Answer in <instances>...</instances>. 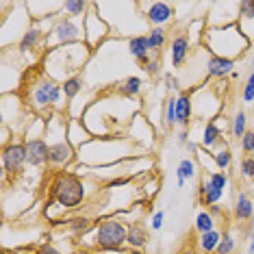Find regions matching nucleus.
I'll return each mask as SVG.
<instances>
[{
  "label": "nucleus",
  "mask_w": 254,
  "mask_h": 254,
  "mask_svg": "<svg viewBox=\"0 0 254 254\" xmlns=\"http://www.w3.org/2000/svg\"><path fill=\"white\" fill-rule=\"evenodd\" d=\"M128 55L143 67L150 61V46H148V35H137L128 39Z\"/></svg>",
  "instance_id": "nucleus-17"
},
{
  "label": "nucleus",
  "mask_w": 254,
  "mask_h": 254,
  "mask_svg": "<svg viewBox=\"0 0 254 254\" xmlns=\"http://www.w3.org/2000/svg\"><path fill=\"white\" fill-rule=\"evenodd\" d=\"M115 100H118V94L111 89L105 96L96 98L83 113L80 122L91 132V137H126L132 118L139 113V105L132 98H124L122 105L111 111Z\"/></svg>",
  "instance_id": "nucleus-1"
},
{
  "label": "nucleus",
  "mask_w": 254,
  "mask_h": 254,
  "mask_svg": "<svg viewBox=\"0 0 254 254\" xmlns=\"http://www.w3.org/2000/svg\"><path fill=\"white\" fill-rule=\"evenodd\" d=\"M189 53H191V42H189V37L181 33V35H176L172 39L170 44V61H172V67H183L185 61L189 59Z\"/></svg>",
  "instance_id": "nucleus-12"
},
{
  "label": "nucleus",
  "mask_w": 254,
  "mask_h": 254,
  "mask_svg": "<svg viewBox=\"0 0 254 254\" xmlns=\"http://www.w3.org/2000/svg\"><path fill=\"white\" fill-rule=\"evenodd\" d=\"M165 87H167V91L181 89V80H178V76H174V74H165Z\"/></svg>",
  "instance_id": "nucleus-39"
},
{
  "label": "nucleus",
  "mask_w": 254,
  "mask_h": 254,
  "mask_svg": "<svg viewBox=\"0 0 254 254\" xmlns=\"http://www.w3.org/2000/svg\"><path fill=\"white\" fill-rule=\"evenodd\" d=\"M139 9L143 13V18L150 24V28L154 26H165L174 20L176 11H174V4L170 2H161V0H150V2H139Z\"/></svg>",
  "instance_id": "nucleus-9"
},
{
  "label": "nucleus",
  "mask_w": 254,
  "mask_h": 254,
  "mask_svg": "<svg viewBox=\"0 0 254 254\" xmlns=\"http://www.w3.org/2000/svg\"><path fill=\"white\" fill-rule=\"evenodd\" d=\"M91 2H85V0H63V11L61 15H67V18L74 20H83L85 13L89 11Z\"/></svg>",
  "instance_id": "nucleus-22"
},
{
  "label": "nucleus",
  "mask_w": 254,
  "mask_h": 254,
  "mask_svg": "<svg viewBox=\"0 0 254 254\" xmlns=\"http://www.w3.org/2000/svg\"><path fill=\"white\" fill-rule=\"evenodd\" d=\"M248 254H254V233L250 237V246H248Z\"/></svg>",
  "instance_id": "nucleus-43"
},
{
  "label": "nucleus",
  "mask_w": 254,
  "mask_h": 254,
  "mask_svg": "<svg viewBox=\"0 0 254 254\" xmlns=\"http://www.w3.org/2000/svg\"><path fill=\"white\" fill-rule=\"evenodd\" d=\"M206 178H209L211 185L215 189H219V191H226V187H228V174H226V172H211Z\"/></svg>",
  "instance_id": "nucleus-33"
},
{
  "label": "nucleus",
  "mask_w": 254,
  "mask_h": 254,
  "mask_svg": "<svg viewBox=\"0 0 254 254\" xmlns=\"http://www.w3.org/2000/svg\"><path fill=\"white\" fill-rule=\"evenodd\" d=\"M189 141H191V139H189V132H187V130H181V132H178V143H181V146H187Z\"/></svg>",
  "instance_id": "nucleus-42"
},
{
  "label": "nucleus",
  "mask_w": 254,
  "mask_h": 254,
  "mask_svg": "<svg viewBox=\"0 0 254 254\" xmlns=\"http://www.w3.org/2000/svg\"><path fill=\"white\" fill-rule=\"evenodd\" d=\"M167 44V31L163 26H154L150 28L148 33V46H150V53H161V48Z\"/></svg>",
  "instance_id": "nucleus-25"
},
{
  "label": "nucleus",
  "mask_w": 254,
  "mask_h": 254,
  "mask_svg": "<svg viewBox=\"0 0 254 254\" xmlns=\"http://www.w3.org/2000/svg\"><path fill=\"white\" fill-rule=\"evenodd\" d=\"M89 55H91V48L85 42L61 46V48L44 53L42 70L53 80H57V83H65L67 78L78 76L80 70H85Z\"/></svg>",
  "instance_id": "nucleus-2"
},
{
  "label": "nucleus",
  "mask_w": 254,
  "mask_h": 254,
  "mask_svg": "<svg viewBox=\"0 0 254 254\" xmlns=\"http://www.w3.org/2000/svg\"><path fill=\"white\" fill-rule=\"evenodd\" d=\"M176 126V96L170 94L165 100V111H163V128L172 130Z\"/></svg>",
  "instance_id": "nucleus-27"
},
{
  "label": "nucleus",
  "mask_w": 254,
  "mask_h": 254,
  "mask_svg": "<svg viewBox=\"0 0 254 254\" xmlns=\"http://www.w3.org/2000/svg\"><path fill=\"white\" fill-rule=\"evenodd\" d=\"M235 248H237L235 235L230 233V230H226V233L222 235V241H219V246H217V252H215V254H233V252H235Z\"/></svg>",
  "instance_id": "nucleus-32"
},
{
  "label": "nucleus",
  "mask_w": 254,
  "mask_h": 254,
  "mask_svg": "<svg viewBox=\"0 0 254 254\" xmlns=\"http://www.w3.org/2000/svg\"><path fill=\"white\" fill-rule=\"evenodd\" d=\"M233 135L237 137V139L241 141V137L248 132V115H246V111H237L235 113V118H233Z\"/></svg>",
  "instance_id": "nucleus-31"
},
{
  "label": "nucleus",
  "mask_w": 254,
  "mask_h": 254,
  "mask_svg": "<svg viewBox=\"0 0 254 254\" xmlns=\"http://www.w3.org/2000/svg\"><path fill=\"white\" fill-rule=\"evenodd\" d=\"M35 254H63V252H59V248H55L53 244H42L37 246Z\"/></svg>",
  "instance_id": "nucleus-40"
},
{
  "label": "nucleus",
  "mask_w": 254,
  "mask_h": 254,
  "mask_svg": "<svg viewBox=\"0 0 254 254\" xmlns=\"http://www.w3.org/2000/svg\"><path fill=\"white\" fill-rule=\"evenodd\" d=\"M241 150L248 154V157H252V152H254V130H248L244 137H241Z\"/></svg>",
  "instance_id": "nucleus-35"
},
{
  "label": "nucleus",
  "mask_w": 254,
  "mask_h": 254,
  "mask_svg": "<svg viewBox=\"0 0 254 254\" xmlns=\"http://www.w3.org/2000/svg\"><path fill=\"white\" fill-rule=\"evenodd\" d=\"M235 219L237 222H250L254 217V202L250 200V195L246 191H239L235 198V206H233Z\"/></svg>",
  "instance_id": "nucleus-19"
},
{
  "label": "nucleus",
  "mask_w": 254,
  "mask_h": 254,
  "mask_svg": "<svg viewBox=\"0 0 254 254\" xmlns=\"http://www.w3.org/2000/svg\"><path fill=\"white\" fill-rule=\"evenodd\" d=\"M83 35H85V44H87L91 50H96L98 46H102L111 37V28H109L105 18L98 13L96 2H91L89 11L83 18Z\"/></svg>",
  "instance_id": "nucleus-8"
},
{
  "label": "nucleus",
  "mask_w": 254,
  "mask_h": 254,
  "mask_svg": "<svg viewBox=\"0 0 254 254\" xmlns=\"http://www.w3.org/2000/svg\"><path fill=\"white\" fill-rule=\"evenodd\" d=\"M244 102H254V72H250V76L246 80V87H244Z\"/></svg>",
  "instance_id": "nucleus-37"
},
{
  "label": "nucleus",
  "mask_w": 254,
  "mask_h": 254,
  "mask_svg": "<svg viewBox=\"0 0 254 254\" xmlns=\"http://www.w3.org/2000/svg\"><path fill=\"white\" fill-rule=\"evenodd\" d=\"M193 120V105H191V94L189 91H181L176 96V126L183 130H189V124Z\"/></svg>",
  "instance_id": "nucleus-13"
},
{
  "label": "nucleus",
  "mask_w": 254,
  "mask_h": 254,
  "mask_svg": "<svg viewBox=\"0 0 254 254\" xmlns=\"http://www.w3.org/2000/svg\"><path fill=\"white\" fill-rule=\"evenodd\" d=\"M74 254H87V252H74Z\"/></svg>",
  "instance_id": "nucleus-44"
},
{
  "label": "nucleus",
  "mask_w": 254,
  "mask_h": 254,
  "mask_svg": "<svg viewBox=\"0 0 254 254\" xmlns=\"http://www.w3.org/2000/svg\"><path fill=\"white\" fill-rule=\"evenodd\" d=\"M113 91L120 96H124V98H132V100H135V98L141 96V91H143V78L141 76H126V78L120 80V83H115Z\"/></svg>",
  "instance_id": "nucleus-18"
},
{
  "label": "nucleus",
  "mask_w": 254,
  "mask_h": 254,
  "mask_svg": "<svg viewBox=\"0 0 254 254\" xmlns=\"http://www.w3.org/2000/svg\"><path fill=\"white\" fill-rule=\"evenodd\" d=\"M235 72V61L209 55L206 59V78H226Z\"/></svg>",
  "instance_id": "nucleus-14"
},
{
  "label": "nucleus",
  "mask_w": 254,
  "mask_h": 254,
  "mask_svg": "<svg viewBox=\"0 0 254 254\" xmlns=\"http://www.w3.org/2000/svg\"><path fill=\"white\" fill-rule=\"evenodd\" d=\"M163 222H165V211H154L152 217H150V228H152V230H161V228H163Z\"/></svg>",
  "instance_id": "nucleus-38"
},
{
  "label": "nucleus",
  "mask_w": 254,
  "mask_h": 254,
  "mask_svg": "<svg viewBox=\"0 0 254 254\" xmlns=\"http://www.w3.org/2000/svg\"><path fill=\"white\" fill-rule=\"evenodd\" d=\"M239 26L248 37L254 35V0H241L239 2Z\"/></svg>",
  "instance_id": "nucleus-21"
},
{
  "label": "nucleus",
  "mask_w": 254,
  "mask_h": 254,
  "mask_svg": "<svg viewBox=\"0 0 254 254\" xmlns=\"http://www.w3.org/2000/svg\"><path fill=\"white\" fill-rule=\"evenodd\" d=\"M0 165H2L4 178H20L24 174L26 167V146L24 139H20L18 135L11 139L7 146H2V152H0Z\"/></svg>",
  "instance_id": "nucleus-7"
},
{
  "label": "nucleus",
  "mask_w": 254,
  "mask_h": 254,
  "mask_svg": "<svg viewBox=\"0 0 254 254\" xmlns=\"http://www.w3.org/2000/svg\"><path fill=\"white\" fill-rule=\"evenodd\" d=\"M239 172L241 176L248 178V181H252L254 178V157H244L239 161Z\"/></svg>",
  "instance_id": "nucleus-34"
},
{
  "label": "nucleus",
  "mask_w": 254,
  "mask_h": 254,
  "mask_svg": "<svg viewBox=\"0 0 254 254\" xmlns=\"http://www.w3.org/2000/svg\"><path fill=\"white\" fill-rule=\"evenodd\" d=\"M219 241H222V233H219L217 228H215V230H211V233L200 235V239H198L200 252H202V254H213V252H217Z\"/></svg>",
  "instance_id": "nucleus-24"
},
{
  "label": "nucleus",
  "mask_w": 254,
  "mask_h": 254,
  "mask_svg": "<svg viewBox=\"0 0 254 254\" xmlns=\"http://www.w3.org/2000/svg\"><path fill=\"white\" fill-rule=\"evenodd\" d=\"M211 154H213V165L217 167V172H226L230 163H233V152L228 150L226 143H222L219 150H215V152H211Z\"/></svg>",
  "instance_id": "nucleus-26"
},
{
  "label": "nucleus",
  "mask_w": 254,
  "mask_h": 254,
  "mask_svg": "<svg viewBox=\"0 0 254 254\" xmlns=\"http://www.w3.org/2000/svg\"><path fill=\"white\" fill-rule=\"evenodd\" d=\"M222 126H219V118L213 122H206L202 128V137H200V146L202 150H213L215 146H222Z\"/></svg>",
  "instance_id": "nucleus-16"
},
{
  "label": "nucleus",
  "mask_w": 254,
  "mask_h": 254,
  "mask_svg": "<svg viewBox=\"0 0 254 254\" xmlns=\"http://www.w3.org/2000/svg\"><path fill=\"white\" fill-rule=\"evenodd\" d=\"M26 146V165L28 167H48L50 163V148L46 139H24Z\"/></svg>",
  "instance_id": "nucleus-11"
},
{
  "label": "nucleus",
  "mask_w": 254,
  "mask_h": 254,
  "mask_svg": "<svg viewBox=\"0 0 254 254\" xmlns=\"http://www.w3.org/2000/svg\"><path fill=\"white\" fill-rule=\"evenodd\" d=\"M46 189H48V202L50 204L61 206L65 213L72 211V209H78V206L85 202V198H87L85 181L74 170L53 172V176H50Z\"/></svg>",
  "instance_id": "nucleus-4"
},
{
  "label": "nucleus",
  "mask_w": 254,
  "mask_h": 254,
  "mask_svg": "<svg viewBox=\"0 0 254 254\" xmlns=\"http://www.w3.org/2000/svg\"><path fill=\"white\" fill-rule=\"evenodd\" d=\"M126 237H128V224L122 222L120 217H102L98 219L94 226V241L96 248L102 252H113V250H124L126 248Z\"/></svg>",
  "instance_id": "nucleus-5"
},
{
  "label": "nucleus",
  "mask_w": 254,
  "mask_h": 254,
  "mask_svg": "<svg viewBox=\"0 0 254 254\" xmlns=\"http://www.w3.org/2000/svg\"><path fill=\"white\" fill-rule=\"evenodd\" d=\"M91 226H94V219H91V217H85V215L67 219V228H70L72 233H76V235H85Z\"/></svg>",
  "instance_id": "nucleus-30"
},
{
  "label": "nucleus",
  "mask_w": 254,
  "mask_h": 254,
  "mask_svg": "<svg viewBox=\"0 0 254 254\" xmlns=\"http://www.w3.org/2000/svg\"><path fill=\"white\" fill-rule=\"evenodd\" d=\"M143 72L148 74V76H152V78H157L159 74H161V61L157 59V57H150V61L146 63V65H143Z\"/></svg>",
  "instance_id": "nucleus-36"
},
{
  "label": "nucleus",
  "mask_w": 254,
  "mask_h": 254,
  "mask_svg": "<svg viewBox=\"0 0 254 254\" xmlns=\"http://www.w3.org/2000/svg\"><path fill=\"white\" fill-rule=\"evenodd\" d=\"M176 176L183 178V181H193L198 176V167H195V161L193 159H183L176 167Z\"/></svg>",
  "instance_id": "nucleus-28"
},
{
  "label": "nucleus",
  "mask_w": 254,
  "mask_h": 254,
  "mask_svg": "<svg viewBox=\"0 0 254 254\" xmlns=\"http://www.w3.org/2000/svg\"><path fill=\"white\" fill-rule=\"evenodd\" d=\"M63 85V94H65V100H67V105H70V102H74L76 100V98L83 94V89H85V78L80 76H72V78H67L65 83H61Z\"/></svg>",
  "instance_id": "nucleus-23"
},
{
  "label": "nucleus",
  "mask_w": 254,
  "mask_h": 254,
  "mask_svg": "<svg viewBox=\"0 0 254 254\" xmlns=\"http://www.w3.org/2000/svg\"><path fill=\"white\" fill-rule=\"evenodd\" d=\"M46 48V31L42 28V22H33L24 33L22 42L18 44L20 55H31V53H42Z\"/></svg>",
  "instance_id": "nucleus-10"
},
{
  "label": "nucleus",
  "mask_w": 254,
  "mask_h": 254,
  "mask_svg": "<svg viewBox=\"0 0 254 254\" xmlns=\"http://www.w3.org/2000/svg\"><path fill=\"white\" fill-rule=\"evenodd\" d=\"M222 195H224V191H219V189L213 187L211 181H209L206 176L200 181V187H198V202H200L202 206H206V209H209V206L217 204V202L222 200Z\"/></svg>",
  "instance_id": "nucleus-20"
},
{
  "label": "nucleus",
  "mask_w": 254,
  "mask_h": 254,
  "mask_svg": "<svg viewBox=\"0 0 254 254\" xmlns=\"http://www.w3.org/2000/svg\"><path fill=\"white\" fill-rule=\"evenodd\" d=\"M202 46L206 48V53L213 57H222V59L237 61L239 57H244L252 46V39L241 31L239 24L230 26H206L204 35H202Z\"/></svg>",
  "instance_id": "nucleus-3"
},
{
  "label": "nucleus",
  "mask_w": 254,
  "mask_h": 254,
  "mask_svg": "<svg viewBox=\"0 0 254 254\" xmlns=\"http://www.w3.org/2000/svg\"><path fill=\"white\" fill-rule=\"evenodd\" d=\"M78 42H85L83 22L67 18V15L55 18V22L46 31V53L61 48V46H67V44H78Z\"/></svg>",
  "instance_id": "nucleus-6"
},
{
  "label": "nucleus",
  "mask_w": 254,
  "mask_h": 254,
  "mask_svg": "<svg viewBox=\"0 0 254 254\" xmlns=\"http://www.w3.org/2000/svg\"><path fill=\"white\" fill-rule=\"evenodd\" d=\"M195 230H198L200 235L215 230V219H213V215L209 211H200L198 215H195Z\"/></svg>",
  "instance_id": "nucleus-29"
},
{
  "label": "nucleus",
  "mask_w": 254,
  "mask_h": 254,
  "mask_svg": "<svg viewBox=\"0 0 254 254\" xmlns=\"http://www.w3.org/2000/svg\"><path fill=\"white\" fill-rule=\"evenodd\" d=\"M148 241H150V235L143 224H139V222L128 224V237H126V248H128V250L141 252L143 248L148 246Z\"/></svg>",
  "instance_id": "nucleus-15"
},
{
  "label": "nucleus",
  "mask_w": 254,
  "mask_h": 254,
  "mask_svg": "<svg viewBox=\"0 0 254 254\" xmlns=\"http://www.w3.org/2000/svg\"><path fill=\"white\" fill-rule=\"evenodd\" d=\"M213 215V219H217V217H224V206H219V204H213V206H209L206 209Z\"/></svg>",
  "instance_id": "nucleus-41"
}]
</instances>
